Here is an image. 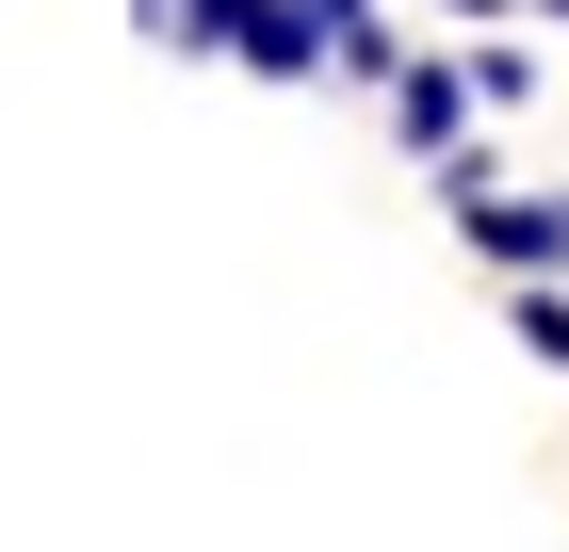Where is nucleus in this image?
I'll use <instances>...</instances> for the list:
<instances>
[{
  "instance_id": "nucleus-1",
  "label": "nucleus",
  "mask_w": 569,
  "mask_h": 552,
  "mask_svg": "<svg viewBox=\"0 0 569 552\" xmlns=\"http://www.w3.org/2000/svg\"><path fill=\"white\" fill-rule=\"evenodd\" d=\"M456 228H472L505 277H569V195H505V179H488V195H456Z\"/></svg>"
},
{
  "instance_id": "nucleus-3",
  "label": "nucleus",
  "mask_w": 569,
  "mask_h": 552,
  "mask_svg": "<svg viewBox=\"0 0 569 552\" xmlns=\"http://www.w3.org/2000/svg\"><path fill=\"white\" fill-rule=\"evenodd\" d=\"M505 325H521V358H553V374H569V293H553V277H537V293L505 309Z\"/></svg>"
},
{
  "instance_id": "nucleus-2",
  "label": "nucleus",
  "mask_w": 569,
  "mask_h": 552,
  "mask_svg": "<svg viewBox=\"0 0 569 552\" xmlns=\"http://www.w3.org/2000/svg\"><path fill=\"white\" fill-rule=\"evenodd\" d=\"M472 66H407V82H391V130H407V147H472Z\"/></svg>"
}]
</instances>
